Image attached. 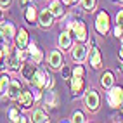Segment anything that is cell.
<instances>
[{
  "mask_svg": "<svg viewBox=\"0 0 123 123\" xmlns=\"http://www.w3.org/2000/svg\"><path fill=\"white\" fill-rule=\"evenodd\" d=\"M78 0H62V4H66V5H71V4H76Z\"/></svg>",
  "mask_w": 123,
  "mask_h": 123,
  "instance_id": "cell-33",
  "label": "cell"
},
{
  "mask_svg": "<svg viewBox=\"0 0 123 123\" xmlns=\"http://www.w3.org/2000/svg\"><path fill=\"white\" fill-rule=\"evenodd\" d=\"M68 30L71 31V35L75 37L78 42H85L87 40V26H85V23L83 21H71L68 24Z\"/></svg>",
  "mask_w": 123,
  "mask_h": 123,
  "instance_id": "cell-1",
  "label": "cell"
},
{
  "mask_svg": "<svg viewBox=\"0 0 123 123\" xmlns=\"http://www.w3.org/2000/svg\"><path fill=\"white\" fill-rule=\"evenodd\" d=\"M47 73L43 71V69H37L35 71V75H33V78H31L30 81H31V83H33L38 90H42V88H45L47 87Z\"/></svg>",
  "mask_w": 123,
  "mask_h": 123,
  "instance_id": "cell-5",
  "label": "cell"
},
{
  "mask_svg": "<svg viewBox=\"0 0 123 123\" xmlns=\"http://www.w3.org/2000/svg\"><path fill=\"white\" fill-rule=\"evenodd\" d=\"M62 73H64V76H66V78L69 76V69H68V68H64V69H62Z\"/></svg>",
  "mask_w": 123,
  "mask_h": 123,
  "instance_id": "cell-34",
  "label": "cell"
},
{
  "mask_svg": "<svg viewBox=\"0 0 123 123\" xmlns=\"http://www.w3.org/2000/svg\"><path fill=\"white\" fill-rule=\"evenodd\" d=\"M90 64L97 69V68H101V52H99V49H92L90 50Z\"/></svg>",
  "mask_w": 123,
  "mask_h": 123,
  "instance_id": "cell-15",
  "label": "cell"
},
{
  "mask_svg": "<svg viewBox=\"0 0 123 123\" xmlns=\"http://www.w3.org/2000/svg\"><path fill=\"white\" fill-rule=\"evenodd\" d=\"M21 83H19V81H16V80H11L9 81V87H7V95H9L11 97V99H18V97H19V94H21Z\"/></svg>",
  "mask_w": 123,
  "mask_h": 123,
  "instance_id": "cell-7",
  "label": "cell"
},
{
  "mask_svg": "<svg viewBox=\"0 0 123 123\" xmlns=\"http://www.w3.org/2000/svg\"><path fill=\"white\" fill-rule=\"evenodd\" d=\"M113 81H114V78H113V73H111V71H106L104 75L101 76V85H102L104 88L113 87Z\"/></svg>",
  "mask_w": 123,
  "mask_h": 123,
  "instance_id": "cell-17",
  "label": "cell"
},
{
  "mask_svg": "<svg viewBox=\"0 0 123 123\" xmlns=\"http://www.w3.org/2000/svg\"><path fill=\"white\" fill-rule=\"evenodd\" d=\"M83 73H85V69H83V66H75V69H73V75H76V76H83Z\"/></svg>",
  "mask_w": 123,
  "mask_h": 123,
  "instance_id": "cell-28",
  "label": "cell"
},
{
  "mask_svg": "<svg viewBox=\"0 0 123 123\" xmlns=\"http://www.w3.org/2000/svg\"><path fill=\"white\" fill-rule=\"evenodd\" d=\"M120 55H121V57H123V47H121V52H120Z\"/></svg>",
  "mask_w": 123,
  "mask_h": 123,
  "instance_id": "cell-35",
  "label": "cell"
},
{
  "mask_svg": "<svg viewBox=\"0 0 123 123\" xmlns=\"http://www.w3.org/2000/svg\"><path fill=\"white\" fill-rule=\"evenodd\" d=\"M49 11H50L54 16H62V4L59 0H52L50 5H49Z\"/></svg>",
  "mask_w": 123,
  "mask_h": 123,
  "instance_id": "cell-18",
  "label": "cell"
},
{
  "mask_svg": "<svg viewBox=\"0 0 123 123\" xmlns=\"http://www.w3.org/2000/svg\"><path fill=\"white\" fill-rule=\"evenodd\" d=\"M5 62H7V68L11 71H18L21 66V55H19V50H7V55H5Z\"/></svg>",
  "mask_w": 123,
  "mask_h": 123,
  "instance_id": "cell-3",
  "label": "cell"
},
{
  "mask_svg": "<svg viewBox=\"0 0 123 123\" xmlns=\"http://www.w3.org/2000/svg\"><path fill=\"white\" fill-rule=\"evenodd\" d=\"M81 7H83L87 12H92L95 9V0H81Z\"/></svg>",
  "mask_w": 123,
  "mask_h": 123,
  "instance_id": "cell-23",
  "label": "cell"
},
{
  "mask_svg": "<svg viewBox=\"0 0 123 123\" xmlns=\"http://www.w3.org/2000/svg\"><path fill=\"white\" fill-rule=\"evenodd\" d=\"M116 24L118 26H123V11H120L116 14Z\"/></svg>",
  "mask_w": 123,
  "mask_h": 123,
  "instance_id": "cell-29",
  "label": "cell"
},
{
  "mask_svg": "<svg viewBox=\"0 0 123 123\" xmlns=\"http://www.w3.org/2000/svg\"><path fill=\"white\" fill-rule=\"evenodd\" d=\"M7 50H9V49H4V47H0V62L4 61V57L7 55Z\"/></svg>",
  "mask_w": 123,
  "mask_h": 123,
  "instance_id": "cell-30",
  "label": "cell"
},
{
  "mask_svg": "<svg viewBox=\"0 0 123 123\" xmlns=\"http://www.w3.org/2000/svg\"><path fill=\"white\" fill-rule=\"evenodd\" d=\"M16 45H18V49H26L28 45V33H26V30H19L18 31V35H16Z\"/></svg>",
  "mask_w": 123,
  "mask_h": 123,
  "instance_id": "cell-13",
  "label": "cell"
},
{
  "mask_svg": "<svg viewBox=\"0 0 123 123\" xmlns=\"http://www.w3.org/2000/svg\"><path fill=\"white\" fill-rule=\"evenodd\" d=\"M18 101H19V106H21V108L28 109V108H31V104H33V94L21 90V94H19V97H18Z\"/></svg>",
  "mask_w": 123,
  "mask_h": 123,
  "instance_id": "cell-8",
  "label": "cell"
},
{
  "mask_svg": "<svg viewBox=\"0 0 123 123\" xmlns=\"http://www.w3.org/2000/svg\"><path fill=\"white\" fill-rule=\"evenodd\" d=\"M11 0H0V7H9Z\"/></svg>",
  "mask_w": 123,
  "mask_h": 123,
  "instance_id": "cell-32",
  "label": "cell"
},
{
  "mask_svg": "<svg viewBox=\"0 0 123 123\" xmlns=\"http://www.w3.org/2000/svg\"><path fill=\"white\" fill-rule=\"evenodd\" d=\"M45 102H47V106H57V104H59L57 94L54 92V90H49V92L45 94Z\"/></svg>",
  "mask_w": 123,
  "mask_h": 123,
  "instance_id": "cell-20",
  "label": "cell"
},
{
  "mask_svg": "<svg viewBox=\"0 0 123 123\" xmlns=\"http://www.w3.org/2000/svg\"><path fill=\"white\" fill-rule=\"evenodd\" d=\"M0 33H2V37L5 38V40H11V38H14V35H16V30H14V24L12 23H2L0 24Z\"/></svg>",
  "mask_w": 123,
  "mask_h": 123,
  "instance_id": "cell-9",
  "label": "cell"
},
{
  "mask_svg": "<svg viewBox=\"0 0 123 123\" xmlns=\"http://www.w3.org/2000/svg\"><path fill=\"white\" fill-rule=\"evenodd\" d=\"M120 2H123V0H120Z\"/></svg>",
  "mask_w": 123,
  "mask_h": 123,
  "instance_id": "cell-36",
  "label": "cell"
},
{
  "mask_svg": "<svg viewBox=\"0 0 123 123\" xmlns=\"http://www.w3.org/2000/svg\"><path fill=\"white\" fill-rule=\"evenodd\" d=\"M33 121L37 123H43V121H49V116L42 111V109H35L33 111Z\"/></svg>",
  "mask_w": 123,
  "mask_h": 123,
  "instance_id": "cell-22",
  "label": "cell"
},
{
  "mask_svg": "<svg viewBox=\"0 0 123 123\" xmlns=\"http://www.w3.org/2000/svg\"><path fill=\"white\" fill-rule=\"evenodd\" d=\"M73 121H78V123H83V121H85V116H83V113H80V111H76L75 114H73Z\"/></svg>",
  "mask_w": 123,
  "mask_h": 123,
  "instance_id": "cell-26",
  "label": "cell"
},
{
  "mask_svg": "<svg viewBox=\"0 0 123 123\" xmlns=\"http://www.w3.org/2000/svg\"><path fill=\"white\" fill-rule=\"evenodd\" d=\"M24 18L30 24H35V19H37V7L35 5H30L26 9V14H24Z\"/></svg>",
  "mask_w": 123,
  "mask_h": 123,
  "instance_id": "cell-19",
  "label": "cell"
},
{
  "mask_svg": "<svg viewBox=\"0 0 123 123\" xmlns=\"http://www.w3.org/2000/svg\"><path fill=\"white\" fill-rule=\"evenodd\" d=\"M108 102H109L111 108H118V106L123 104V90L120 87H109Z\"/></svg>",
  "mask_w": 123,
  "mask_h": 123,
  "instance_id": "cell-2",
  "label": "cell"
},
{
  "mask_svg": "<svg viewBox=\"0 0 123 123\" xmlns=\"http://www.w3.org/2000/svg\"><path fill=\"white\" fill-rule=\"evenodd\" d=\"M73 59H75L76 62H81V61H85V57H87V47H83L81 43L75 45L73 47Z\"/></svg>",
  "mask_w": 123,
  "mask_h": 123,
  "instance_id": "cell-10",
  "label": "cell"
},
{
  "mask_svg": "<svg viewBox=\"0 0 123 123\" xmlns=\"http://www.w3.org/2000/svg\"><path fill=\"white\" fill-rule=\"evenodd\" d=\"M9 76L7 75H4L2 78H0V94H5L7 92V87H9Z\"/></svg>",
  "mask_w": 123,
  "mask_h": 123,
  "instance_id": "cell-24",
  "label": "cell"
},
{
  "mask_svg": "<svg viewBox=\"0 0 123 123\" xmlns=\"http://www.w3.org/2000/svg\"><path fill=\"white\" fill-rule=\"evenodd\" d=\"M21 71H23V76H24V78H26V80L30 81L31 78H33V75H35L37 68H35V64H24Z\"/></svg>",
  "mask_w": 123,
  "mask_h": 123,
  "instance_id": "cell-16",
  "label": "cell"
},
{
  "mask_svg": "<svg viewBox=\"0 0 123 123\" xmlns=\"http://www.w3.org/2000/svg\"><path fill=\"white\" fill-rule=\"evenodd\" d=\"M59 47L62 49V50L71 47V37H69V33H61V37H59Z\"/></svg>",
  "mask_w": 123,
  "mask_h": 123,
  "instance_id": "cell-21",
  "label": "cell"
},
{
  "mask_svg": "<svg viewBox=\"0 0 123 123\" xmlns=\"http://www.w3.org/2000/svg\"><path fill=\"white\" fill-rule=\"evenodd\" d=\"M95 30H97V33H101V35H106L109 31V16L108 12H99V16H97V19H95Z\"/></svg>",
  "mask_w": 123,
  "mask_h": 123,
  "instance_id": "cell-4",
  "label": "cell"
},
{
  "mask_svg": "<svg viewBox=\"0 0 123 123\" xmlns=\"http://www.w3.org/2000/svg\"><path fill=\"white\" fill-rule=\"evenodd\" d=\"M71 90H73L75 95H80L81 92H83V78L73 75V78H71Z\"/></svg>",
  "mask_w": 123,
  "mask_h": 123,
  "instance_id": "cell-12",
  "label": "cell"
},
{
  "mask_svg": "<svg viewBox=\"0 0 123 123\" xmlns=\"http://www.w3.org/2000/svg\"><path fill=\"white\" fill-rule=\"evenodd\" d=\"M38 21H40V24H42L43 28H49V26L52 24V21H54V14L49 11V9H43L42 12H40Z\"/></svg>",
  "mask_w": 123,
  "mask_h": 123,
  "instance_id": "cell-11",
  "label": "cell"
},
{
  "mask_svg": "<svg viewBox=\"0 0 123 123\" xmlns=\"http://www.w3.org/2000/svg\"><path fill=\"white\" fill-rule=\"evenodd\" d=\"M9 116H11V121H19V111L18 109H11V113H9Z\"/></svg>",
  "mask_w": 123,
  "mask_h": 123,
  "instance_id": "cell-27",
  "label": "cell"
},
{
  "mask_svg": "<svg viewBox=\"0 0 123 123\" xmlns=\"http://www.w3.org/2000/svg\"><path fill=\"white\" fill-rule=\"evenodd\" d=\"M85 106L90 111H95L99 108V94H97L95 90H88L85 94Z\"/></svg>",
  "mask_w": 123,
  "mask_h": 123,
  "instance_id": "cell-6",
  "label": "cell"
},
{
  "mask_svg": "<svg viewBox=\"0 0 123 123\" xmlns=\"http://www.w3.org/2000/svg\"><path fill=\"white\" fill-rule=\"evenodd\" d=\"M31 59H33V62H35V64H40V62H42V59H43L42 50H35L33 54H31Z\"/></svg>",
  "mask_w": 123,
  "mask_h": 123,
  "instance_id": "cell-25",
  "label": "cell"
},
{
  "mask_svg": "<svg viewBox=\"0 0 123 123\" xmlns=\"http://www.w3.org/2000/svg\"><path fill=\"white\" fill-rule=\"evenodd\" d=\"M121 26H118V24H116V28H114V37H121Z\"/></svg>",
  "mask_w": 123,
  "mask_h": 123,
  "instance_id": "cell-31",
  "label": "cell"
},
{
  "mask_svg": "<svg viewBox=\"0 0 123 123\" xmlns=\"http://www.w3.org/2000/svg\"><path fill=\"white\" fill-rule=\"evenodd\" d=\"M49 64H50L52 68H61L62 64V55L59 50H52L50 54H49Z\"/></svg>",
  "mask_w": 123,
  "mask_h": 123,
  "instance_id": "cell-14",
  "label": "cell"
}]
</instances>
